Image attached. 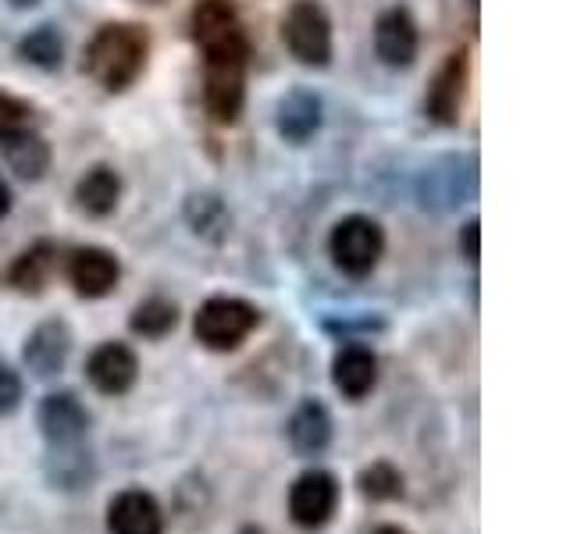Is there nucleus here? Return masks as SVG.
Here are the masks:
<instances>
[{"mask_svg": "<svg viewBox=\"0 0 570 534\" xmlns=\"http://www.w3.org/2000/svg\"><path fill=\"white\" fill-rule=\"evenodd\" d=\"M207 53V111L218 121H236L246 97V36L243 29L204 47Z\"/></svg>", "mask_w": 570, "mask_h": 534, "instance_id": "nucleus-1", "label": "nucleus"}, {"mask_svg": "<svg viewBox=\"0 0 570 534\" xmlns=\"http://www.w3.org/2000/svg\"><path fill=\"white\" fill-rule=\"evenodd\" d=\"M147 65V36L136 26H104L86 50V68L104 89H125Z\"/></svg>", "mask_w": 570, "mask_h": 534, "instance_id": "nucleus-2", "label": "nucleus"}, {"mask_svg": "<svg viewBox=\"0 0 570 534\" xmlns=\"http://www.w3.org/2000/svg\"><path fill=\"white\" fill-rule=\"evenodd\" d=\"M257 307H249L246 299H232V296H214L207 299L200 310H196L193 332L207 349H236L243 338L257 328Z\"/></svg>", "mask_w": 570, "mask_h": 534, "instance_id": "nucleus-3", "label": "nucleus"}, {"mask_svg": "<svg viewBox=\"0 0 570 534\" xmlns=\"http://www.w3.org/2000/svg\"><path fill=\"white\" fill-rule=\"evenodd\" d=\"M328 249H332V260L338 264V271L364 278L374 271V264L382 260L385 236L379 221L364 218V214H350V218H343L332 228Z\"/></svg>", "mask_w": 570, "mask_h": 534, "instance_id": "nucleus-4", "label": "nucleus"}, {"mask_svg": "<svg viewBox=\"0 0 570 534\" xmlns=\"http://www.w3.org/2000/svg\"><path fill=\"white\" fill-rule=\"evenodd\" d=\"M338 506V481L328 471H303L289 488V516L303 531H317L332 521Z\"/></svg>", "mask_w": 570, "mask_h": 534, "instance_id": "nucleus-5", "label": "nucleus"}, {"mask_svg": "<svg viewBox=\"0 0 570 534\" xmlns=\"http://www.w3.org/2000/svg\"><path fill=\"white\" fill-rule=\"evenodd\" d=\"M285 43L303 65H328L332 58V26L328 14L321 11L314 0H299L293 11L285 14Z\"/></svg>", "mask_w": 570, "mask_h": 534, "instance_id": "nucleus-6", "label": "nucleus"}, {"mask_svg": "<svg viewBox=\"0 0 570 534\" xmlns=\"http://www.w3.org/2000/svg\"><path fill=\"white\" fill-rule=\"evenodd\" d=\"M40 427L53 449H71V445H79L86 438L89 414L71 392H53V396L40 403Z\"/></svg>", "mask_w": 570, "mask_h": 534, "instance_id": "nucleus-7", "label": "nucleus"}, {"mask_svg": "<svg viewBox=\"0 0 570 534\" xmlns=\"http://www.w3.org/2000/svg\"><path fill=\"white\" fill-rule=\"evenodd\" d=\"M107 531L111 534H165V513L157 498L142 488L118 492L107 503Z\"/></svg>", "mask_w": 570, "mask_h": 534, "instance_id": "nucleus-8", "label": "nucleus"}, {"mask_svg": "<svg viewBox=\"0 0 570 534\" xmlns=\"http://www.w3.org/2000/svg\"><path fill=\"white\" fill-rule=\"evenodd\" d=\"M86 374H89V382H94V388L104 392V396H125V392L136 385L139 360L129 346L104 343L100 349H94V356H89Z\"/></svg>", "mask_w": 570, "mask_h": 534, "instance_id": "nucleus-9", "label": "nucleus"}, {"mask_svg": "<svg viewBox=\"0 0 570 534\" xmlns=\"http://www.w3.org/2000/svg\"><path fill=\"white\" fill-rule=\"evenodd\" d=\"M118 275H121L118 260L100 246L76 249L68 260V278H71V285H76V293L86 299H100V296L111 293L118 285Z\"/></svg>", "mask_w": 570, "mask_h": 534, "instance_id": "nucleus-10", "label": "nucleus"}, {"mask_svg": "<svg viewBox=\"0 0 570 534\" xmlns=\"http://www.w3.org/2000/svg\"><path fill=\"white\" fill-rule=\"evenodd\" d=\"M374 47H379V58L392 68H406L417 58V26L403 8H392L379 18L374 26Z\"/></svg>", "mask_w": 570, "mask_h": 534, "instance_id": "nucleus-11", "label": "nucleus"}, {"mask_svg": "<svg viewBox=\"0 0 570 534\" xmlns=\"http://www.w3.org/2000/svg\"><path fill=\"white\" fill-rule=\"evenodd\" d=\"M332 382L346 399H364L379 385V356L364 346H343L332 360Z\"/></svg>", "mask_w": 570, "mask_h": 534, "instance_id": "nucleus-12", "label": "nucleus"}, {"mask_svg": "<svg viewBox=\"0 0 570 534\" xmlns=\"http://www.w3.org/2000/svg\"><path fill=\"white\" fill-rule=\"evenodd\" d=\"M68 349H71V332L61 320H47V325L36 328L29 338H26V364L32 374H40V378H50V374H58L68 360Z\"/></svg>", "mask_w": 570, "mask_h": 534, "instance_id": "nucleus-13", "label": "nucleus"}, {"mask_svg": "<svg viewBox=\"0 0 570 534\" xmlns=\"http://www.w3.org/2000/svg\"><path fill=\"white\" fill-rule=\"evenodd\" d=\"M285 435H289V445H293L299 456L325 453L328 442H332V417H328V409L321 406L317 399L299 403L296 414L289 417V427H285Z\"/></svg>", "mask_w": 570, "mask_h": 534, "instance_id": "nucleus-14", "label": "nucleus"}, {"mask_svg": "<svg viewBox=\"0 0 570 534\" xmlns=\"http://www.w3.org/2000/svg\"><path fill=\"white\" fill-rule=\"evenodd\" d=\"M463 86H468V53L460 50L442 65L432 93H428V115H432L435 121H442V125H453L460 118Z\"/></svg>", "mask_w": 570, "mask_h": 534, "instance_id": "nucleus-15", "label": "nucleus"}, {"mask_svg": "<svg viewBox=\"0 0 570 534\" xmlns=\"http://www.w3.org/2000/svg\"><path fill=\"white\" fill-rule=\"evenodd\" d=\"M321 125V100L307 89H296L278 103V132L293 142H303L317 132Z\"/></svg>", "mask_w": 570, "mask_h": 534, "instance_id": "nucleus-16", "label": "nucleus"}, {"mask_svg": "<svg viewBox=\"0 0 570 534\" xmlns=\"http://www.w3.org/2000/svg\"><path fill=\"white\" fill-rule=\"evenodd\" d=\"M118 196H121V178L111 171V168H94L79 178L76 186V200L82 210L89 214H111L118 207Z\"/></svg>", "mask_w": 570, "mask_h": 534, "instance_id": "nucleus-17", "label": "nucleus"}, {"mask_svg": "<svg viewBox=\"0 0 570 534\" xmlns=\"http://www.w3.org/2000/svg\"><path fill=\"white\" fill-rule=\"evenodd\" d=\"M53 267H58V249L40 243V246L26 249V254L14 260L11 285H14V289H22V293H40L47 285V278L53 275Z\"/></svg>", "mask_w": 570, "mask_h": 534, "instance_id": "nucleus-18", "label": "nucleus"}, {"mask_svg": "<svg viewBox=\"0 0 570 534\" xmlns=\"http://www.w3.org/2000/svg\"><path fill=\"white\" fill-rule=\"evenodd\" d=\"M239 29V18L232 0H200L193 11V36L200 40V47L222 40V36L236 32Z\"/></svg>", "mask_w": 570, "mask_h": 534, "instance_id": "nucleus-19", "label": "nucleus"}, {"mask_svg": "<svg viewBox=\"0 0 570 534\" xmlns=\"http://www.w3.org/2000/svg\"><path fill=\"white\" fill-rule=\"evenodd\" d=\"M11 160V168L22 175V178H40L47 171V160H50V150H47V142L36 136V132H22V136H14L8 142H0Z\"/></svg>", "mask_w": 570, "mask_h": 534, "instance_id": "nucleus-20", "label": "nucleus"}, {"mask_svg": "<svg viewBox=\"0 0 570 534\" xmlns=\"http://www.w3.org/2000/svg\"><path fill=\"white\" fill-rule=\"evenodd\" d=\"M129 325H132V332L142 335V338H160V335H168V332L178 325V310H175V303L154 296V299H147V303H139Z\"/></svg>", "mask_w": 570, "mask_h": 534, "instance_id": "nucleus-21", "label": "nucleus"}, {"mask_svg": "<svg viewBox=\"0 0 570 534\" xmlns=\"http://www.w3.org/2000/svg\"><path fill=\"white\" fill-rule=\"evenodd\" d=\"M22 58L26 61H32V65H40V68H58L61 65V53H65V47H61V36L53 32L50 26H40V29H32L26 40H22Z\"/></svg>", "mask_w": 570, "mask_h": 534, "instance_id": "nucleus-22", "label": "nucleus"}, {"mask_svg": "<svg viewBox=\"0 0 570 534\" xmlns=\"http://www.w3.org/2000/svg\"><path fill=\"white\" fill-rule=\"evenodd\" d=\"M361 492L374 503H382V498H400L403 495V474L392 467V463H374L361 474Z\"/></svg>", "mask_w": 570, "mask_h": 534, "instance_id": "nucleus-23", "label": "nucleus"}, {"mask_svg": "<svg viewBox=\"0 0 570 534\" xmlns=\"http://www.w3.org/2000/svg\"><path fill=\"white\" fill-rule=\"evenodd\" d=\"M22 132H32V111L29 103L0 93V142H8Z\"/></svg>", "mask_w": 570, "mask_h": 534, "instance_id": "nucleus-24", "label": "nucleus"}, {"mask_svg": "<svg viewBox=\"0 0 570 534\" xmlns=\"http://www.w3.org/2000/svg\"><path fill=\"white\" fill-rule=\"evenodd\" d=\"M186 214H189V225L196 231H204V236H207L210 228H222L225 225V207L214 200V196H193Z\"/></svg>", "mask_w": 570, "mask_h": 534, "instance_id": "nucleus-25", "label": "nucleus"}, {"mask_svg": "<svg viewBox=\"0 0 570 534\" xmlns=\"http://www.w3.org/2000/svg\"><path fill=\"white\" fill-rule=\"evenodd\" d=\"M22 403V378L14 374V367H8L0 360V417H8Z\"/></svg>", "mask_w": 570, "mask_h": 534, "instance_id": "nucleus-26", "label": "nucleus"}, {"mask_svg": "<svg viewBox=\"0 0 570 534\" xmlns=\"http://www.w3.org/2000/svg\"><path fill=\"white\" fill-rule=\"evenodd\" d=\"M478 221H468V228H463V257L468 260H478Z\"/></svg>", "mask_w": 570, "mask_h": 534, "instance_id": "nucleus-27", "label": "nucleus"}, {"mask_svg": "<svg viewBox=\"0 0 570 534\" xmlns=\"http://www.w3.org/2000/svg\"><path fill=\"white\" fill-rule=\"evenodd\" d=\"M8 210H11V189H8L4 178H0V218H4Z\"/></svg>", "mask_w": 570, "mask_h": 534, "instance_id": "nucleus-28", "label": "nucleus"}, {"mask_svg": "<svg viewBox=\"0 0 570 534\" xmlns=\"http://www.w3.org/2000/svg\"><path fill=\"white\" fill-rule=\"evenodd\" d=\"M379 534H410V531H403L396 524H385V527H379Z\"/></svg>", "mask_w": 570, "mask_h": 534, "instance_id": "nucleus-29", "label": "nucleus"}, {"mask_svg": "<svg viewBox=\"0 0 570 534\" xmlns=\"http://www.w3.org/2000/svg\"><path fill=\"white\" fill-rule=\"evenodd\" d=\"M11 4H18V8H32L36 0H11Z\"/></svg>", "mask_w": 570, "mask_h": 534, "instance_id": "nucleus-30", "label": "nucleus"}]
</instances>
